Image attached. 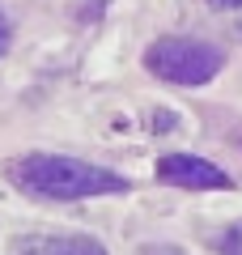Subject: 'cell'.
<instances>
[{
  "instance_id": "obj_10",
  "label": "cell",
  "mask_w": 242,
  "mask_h": 255,
  "mask_svg": "<svg viewBox=\"0 0 242 255\" xmlns=\"http://www.w3.org/2000/svg\"><path fill=\"white\" fill-rule=\"evenodd\" d=\"M238 34H242V26H238Z\"/></svg>"
},
{
  "instance_id": "obj_7",
  "label": "cell",
  "mask_w": 242,
  "mask_h": 255,
  "mask_svg": "<svg viewBox=\"0 0 242 255\" xmlns=\"http://www.w3.org/2000/svg\"><path fill=\"white\" fill-rule=\"evenodd\" d=\"M136 255H187V251H179V247H166V243H153V247H140Z\"/></svg>"
},
{
  "instance_id": "obj_8",
  "label": "cell",
  "mask_w": 242,
  "mask_h": 255,
  "mask_svg": "<svg viewBox=\"0 0 242 255\" xmlns=\"http://www.w3.org/2000/svg\"><path fill=\"white\" fill-rule=\"evenodd\" d=\"M9 43H13V26H9V17H4V9H0V55L9 51Z\"/></svg>"
},
{
  "instance_id": "obj_2",
  "label": "cell",
  "mask_w": 242,
  "mask_h": 255,
  "mask_svg": "<svg viewBox=\"0 0 242 255\" xmlns=\"http://www.w3.org/2000/svg\"><path fill=\"white\" fill-rule=\"evenodd\" d=\"M144 68L166 85H208L225 68V51L204 38H157L144 51Z\"/></svg>"
},
{
  "instance_id": "obj_4",
  "label": "cell",
  "mask_w": 242,
  "mask_h": 255,
  "mask_svg": "<svg viewBox=\"0 0 242 255\" xmlns=\"http://www.w3.org/2000/svg\"><path fill=\"white\" fill-rule=\"evenodd\" d=\"M21 255H111L98 238L85 234H38L21 243Z\"/></svg>"
},
{
  "instance_id": "obj_6",
  "label": "cell",
  "mask_w": 242,
  "mask_h": 255,
  "mask_svg": "<svg viewBox=\"0 0 242 255\" xmlns=\"http://www.w3.org/2000/svg\"><path fill=\"white\" fill-rule=\"evenodd\" d=\"M153 128H157V132H170V128H179V115H170V111H157V115H153Z\"/></svg>"
},
{
  "instance_id": "obj_5",
  "label": "cell",
  "mask_w": 242,
  "mask_h": 255,
  "mask_svg": "<svg viewBox=\"0 0 242 255\" xmlns=\"http://www.w3.org/2000/svg\"><path fill=\"white\" fill-rule=\"evenodd\" d=\"M217 251L221 255H242V221H234V226L217 238Z\"/></svg>"
},
{
  "instance_id": "obj_3",
  "label": "cell",
  "mask_w": 242,
  "mask_h": 255,
  "mask_svg": "<svg viewBox=\"0 0 242 255\" xmlns=\"http://www.w3.org/2000/svg\"><path fill=\"white\" fill-rule=\"evenodd\" d=\"M157 179L170 183V187H183V191H225L234 187V179L213 166L208 157H196V153H166L157 162Z\"/></svg>"
},
{
  "instance_id": "obj_9",
  "label": "cell",
  "mask_w": 242,
  "mask_h": 255,
  "mask_svg": "<svg viewBox=\"0 0 242 255\" xmlns=\"http://www.w3.org/2000/svg\"><path fill=\"white\" fill-rule=\"evenodd\" d=\"M208 9H221V13H230V9H242V0H204Z\"/></svg>"
},
{
  "instance_id": "obj_1",
  "label": "cell",
  "mask_w": 242,
  "mask_h": 255,
  "mask_svg": "<svg viewBox=\"0 0 242 255\" xmlns=\"http://www.w3.org/2000/svg\"><path fill=\"white\" fill-rule=\"evenodd\" d=\"M13 183L38 200H90V196H119L127 179L107 166L81 162L64 153H30L13 166Z\"/></svg>"
}]
</instances>
